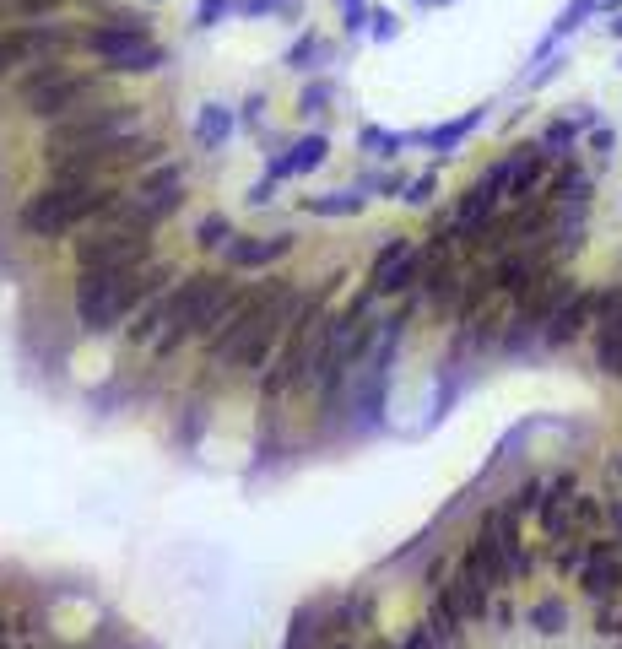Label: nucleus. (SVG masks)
Here are the masks:
<instances>
[{
  "instance_id": "nucleus-1",
  "label": "nucleus",
  "mask_w": 622,
  "mask_h": 649,
  "mask_svg": "<svg viewBox=\"0 0 622 649\" xmlns=\"http://www.w3.org/2000/svg\"><path fill=\"white\" fill-rule=\"evenodd\" d=\"M114 201H119V190L109 179L76 174V168H55V179L22 206V228H28L33 238H60V233H71L76 222L103 217Z\"/></svg>"
},
{
  "instance_id": "nucleus-2",
  "label": "nucleus",
  "mask_w": 622,
  "mask_h": 649,
  "mask_svg": "<svg viewBox=\"0 0 622 649\" xmlns=\"http://www.w3.org/2000/svg\"><path fill=\"white\" fill-rule=\"evenodd\" d=\"M276 330H282L276 298H255V303L238 298L217 336H206V357H211L217 368L255 374V368H266V357H271V347H276Z\"/></svg>"
},
{
  "instance_id": "nucleus-3",
  "label": "nucleus",
  "mask_w": 622,
  "mask_h": 649,
  "mask_svg": "<svg viewBox=\"0 0 622 649\" xmlns=\"http://www.w3.org/2000/svg\"><path fill=\"white\" fill-rule=\"evenodd\" d=\"M141 309H147L141 271H82V282H76V320L87 336H109Z\"/></svg>"
},
{
  "instance_id": "nucleus-4",
  "label": "nucleus",
  "mask_w": 622,
  "mask_h": 649,
  "mask_svg": "<svg viewBox=\"0 0 622 649\" xmlns=\"http://www.w3.org/2000/svg\"><path fill=\"white\" fill-rule=\"evenodd\" d=\"M87 49H92V60H98V65H109V71H130V76L152 71V65L163 60V49H157V38L147 33V22H141V17L98 22V28L87 33Z\"/></svg>"
},
{
  "instance_id": "nucleus-5",
  "label": "nucleus",
  "mask_w": 622,
  "mask_h": 649,
  "mask_svg": "<svg viewBox=\"0 0 622 649\" xmlns=\"http://www.w3.org/2000/svg\"><path fill=\"white\" fill-rule=\"evenodd\" d=\"M92 98V76L65 71L55 60H38L33 71H22V103L44 119H71L76 109H87Z\"/></svg>"
},
{
  "instance_id": "nucleus-6",
  "label": "nucleus",
  "mask_w": 622,
  "mask_h": 649,
  "mask_svg": "<svg viewBox=\"0 0 622 649\" xmlns=\"http://www.w3.org/2000/svg\"><path fill=\"white\" fill-rule=\"evenodd\" d=\"M174 298H179V314H184V330L190 336H217L222 320L233 314V287L228 276H184V282H174Z\"/></svg>"
},
{
  "instance_id": "nucleus-7",
  "label": "nucleus",
  "mask_w": 622,
  "mask_h": 649,
  "mask_svg": "<svg viewBox=\"0 0 622 649\" xmlns=\"http://www.w3.org/2000/svg\"><path fill=\"white\" fill-rule=\"evenodd\" d=\"M184 336H190V330H184L174 287H168V293H157V298H147V309H141L136 325H130V341H136V347H147V352H174Z\"/></svg>"
},
{
  "instance_id": "nucleus-8",
  "label": "nucleus",
  "mask_w": 622,
  "mask_h": 649,
  "mask_svg": "<svg viewBox=\"0 0 622 649\" xmlns=\"http://www.w3.org/2000/svg\"><path fill=\"white\" fill-rule=\"evenodd\" d=\"M412 282H422V244H412V238H395V244L379 249L368 293H374V298H390V293H406Z\"/></svg>"
},
{
  "instance_id": "nucleus-9",
  "label": "nucleus",
  "mask_w": 622,
  "mask_h": 649,
  "mask_svg": "<svg viewBox=\"0 0 622 649\" xmlns=\"http://www.w3.org/2000/svg\"><path fill=\"white\" fill-rule=\"evenodd\" d=\"M49 44H55V33H49L44 22L6 28V33H0V76H6V71H33V65L49 55Z\"/></svg>"
},
{
  "instance_id": "nucleus-10",
  "label": "nucleus",
  "mask_w": 622,
  "mask_h": 649,
  "mask_svg": "<svg viewBox=\"0 0 622 649\" xmlns=\"http://www.w3.org/2000/svg\"><path fill=\"white\" fill-rule=\"evenodd\" d=\"M136 201H141V211H152V217H174L179 201H184V168H179V163L152 168V174L141 179Z\"/></svg>"
},
{
  "instance_id": "nucleus-11",
  "label": "nucleus",
  "mask_w": 622,
  "mask_h": 649,
  "mask_svg": "<svg viewBox=\"0 0 622 649\" xmlns=\"http://www.w3.org/2000/svg\"><path fill=\"white\" fill-rule=\"evenodd\" d=\"M293 249V238H276V233H233V244H228V266L238 271H266L276 266V260Z\"/></svg>"
},
{
  "instance_id": "nucleus-12",
  "label": "nucleus",
  "mask_w": 622,
  "mask_h": 649,
  "mask_svg": "<svg viewBox=\"0 0 622 649\" xmlns=\"http://www.w3.org/2000/svg\"><path fill=\"white\" fill-rule=\"evenodd\" d=\"M195 244H201V249H228V244H233L228 217H217V211H211V217H201V228H195Z\"/></svg>"
},
{
  "instance_id": "nucleus-13",
  "label": "nucleus",
  "mask_w": 622,
  "mask_h": 649,
  "mask_svg": "<svg viewBox=\"0 0 622 649\" xmlns=\"http://www.w3.org/2000/svg\"><path fill=\"white\" fill-rule=\"evenodd\" d=\"M476 125H482V109H476V114H466V119H449V125H444V130H433L428 141H433V147H439V152H449V147H455V141H466Z\"/></svg>"
},
{
  "instance_id": "nucleus-14",
  "label": "nucleus",
  "mask_w": 622,
  "mask_h": 649,
  "mask_svg": "<svg viewBox=\"0 0 622 649\" xmlns=\"http://www.w3.org/2000/svg\"><path fill=\"white\" fill-rule=\"evenodd\" d=\"M595 6H601V0H568V11H563L558 22H552V44H558V38H568L574 28H585V17H590Z\"/></svg>"
},
{
  "instance_id": "nucleus-15",
  "label": "nucleus",
  "mask_w": 622,
  "mask_h": 649,
  "mask_svg": "<svg viewBox=\"0 0 622 649\" xmlns=\"http://www.w3.org/2000/svg\"><path fill=\"white\" fill-rule=\"evenodd\" d=\"M293 152H298V157H287V168H293V174H309V168L325 163V141H320V136H303Z\"/></svg>"
},
{
  "instance_id": "nucleus-16",
  "label": "nucleus",
  "mask_w": 622,
  "mask_h": 649,
  "mask_svg": "<svg viewBox=\"0 0 622 649\" xmlns=\"http://www.w3.org/2000/svg\"><path fill=\"white\" fill-rule=\"evenodd\" d=\"M228 130H233V119H228V114H211V119H206V141H222Z\"/></svg>"
},
{
  "instance_id": "nucleus-17",
  "label": "nucleus",
  "mask_w": 622,
  "mask_h": 649,
  "mask_svg": "<svg viewBox=\"0 0 622 649\" xmlns=\"http://www.w3.org/2000/svg\"><path fill=\"white\" fill-rule=\"evenodd\" d=\"M612 141H617V136H612V130H595V141H590V147H595V152H601V157H606V152H612Z\"/></svg>"
},
{
  "instance_id": "nucleus-18",
  "label": "nucleus",
  "mask_w": 622,
  "mask_h": 649,
  "mask_svg": "<svg viewBox=\"0 0 622 649\" xmlns=\"http://www.w3.org/2000/svg\"><path fill=\"white\" fill-rule=\"evenodd\" d=\"M17 17V0H0V22H11Z\"/></svg>"
},
{
  "instance_id": "nucleus-19",
  "label": "nucleus",
  "mask_w": 622,
  "mask_h": 649,
  "mask_svg": "<svg viewBox=\"0 0 622 649\" xmlns=\"http://www.w3.org/2000/svg\"><path fill=\"white\" fill-rule=\"evenodd\" d=\"M612 38H617V44H622V11H617V22H612Z\"/></svg>"
},
{
  "instance_id": "nucleus-20",
  "label": "nucleus",
  "mask_w": 622,
  "mask_h": 649,
  "mask_svg": "<svg viewBox=\"0 0 622 649\" xmlns=\"http://www.w3.org/2000/svg\"><path fill=\"white\" fill-rule=\"evenodd\" d=\"M601 6H606V11H622V0H601Z\"/></svg>"
}]
</instances>
